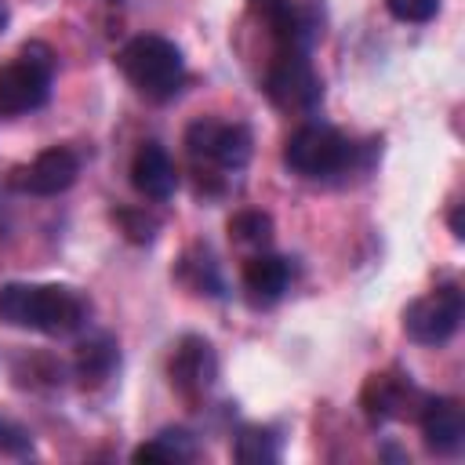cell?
I'll use <instances>...</instances> for the list:
<instances>
[{"instance_id":"9a60e30c","label":"cell","mask_w":465,"mask_h":465,"mask_svg":"<svg viewBox=\"0 0 465 465\" xmlns=\"http://www.w3.org/2000/svg\"><path fill=\"white\" fill-rule=\"evenodd\" d=\"M174 280L196 298H225V280L207 243H193L182 251V258L174 262Z\"/></svg>"},{"instance_id":"5bb4252c","label":"cell","mask_w":465,"mask_h":465,"mask_svg":"<svg viewBox=\"0 0 465 465\" xmlns=\"http://www.w3.org/2000/svg\"><path fill=\"white\" fill-rule=\"evenodd\" d=\"M291 276H294V265L291 258L283 254H272V251H254L247 262H243V291L254 305H272L283 298V291L291 287Z\"/></svg>"},{"instance_id":"2e32d148","label":"cell","mask_w":465,"mask_h":465,"mask_svg":"<svg viewBox=\"0 0 465 465\" xmlns=\"http://www.w3.org/2000/svg\"><path fill=\"white\" fill-rule=\"evenodd\" d=\"M116 367H120V345L113 334H91L76 345L73 371L84 389H102L116 374Z\"/></svg>"},{"instance_id":"3957f363","label":"cell","mask_w":465,"mask_h":465,"mask_svg":"<svg viewBox=\"0 0 465 465\" xmlns=\"http://www.w3.org/2000/svg\"><path fill=\"white\" fill-rule=\"evenodd\" d=\"M116 69L145 102H171L185 87L182 47L160 33H138L116 51Z\"/></svg>"},{"instance_id":"ffe728a7","label":"cell","mask_w":465,"mask_h":465,"mask_svg":"<svg viewBox=\"0 0 465 465\" xmlns=\"http://www.w3.org/2000/svg\"><path fill=\"white\" fill-rule=\"evenodd\" d=\"M232 458L240 465H272L280 461V436L262 425H243L232 440Z\"/></svg>"},{"instance_id":"484cf974","label":"cell","mask_w":465,"mask_h":465,"mask_svg":"<svg viewBox=\"0 0 465 465\" xmlns=\"http://www.w3.org/2000/svg\"><path fill=\"white\" fill-rule=\"evenodd\" d=\"M113 4H116V0H113Z\"/></svg>"},{"instance_id":"7a4b0ae2","label":"cell","mask_w":465,"mask_h":465,"mask_svg":"<svg viewBox=\"0 0 465 465\" xmlns=\"http://www.w3.org/2000/svg\"><path fill=\"white\" fill-rule=\"evenodd\" d=\"M374 160V142L360 145L349 134H341L331 124L309 120L291 138L283 142V163L291 174L309 178V182H331V178H349L352 171H367Z\"/></svg>"},{"instance_id":"cb8c5ba5","label":"cell","mask_w":465,"mask_h":465,"mask_svg":"<svg viewBox=\"0 0 465 465\" xmlns=\"http://www.w3.org/2000/svg\"><path fill=\"white\" fill-rule=\"evenodd\" d=\"M447 222H450V236L461 243V240H465V225H461V203H454V207H450Z\"/></svg>"},{"instance_id":"52a82bcc","label":"cell","mask_w":465,"mask_h":465,"mask_svg":"<svg viewBox=\"0 0 465 465\" xmlns=\"http://www.w3.org/2000/svg\"><path fill=\"white\" fill-rule=\"evenodd\" d=\"M461 316H465V294H461V287L458 283H440V287H432L429 294L414 298L403 309V334L414 345L436 349V345H447L458 334Z\"/></svg>"},{"instance_id":"e0dca14e","label":"cell","mask_w":465,"mask_h":465,"mask_svg":"<svg viewBox=\"0 0 465 465\" xmlns=\"http://www.w3.org/2000/svg\"><path fill=\"white\" fill-rule=\"evenodd\" d=\"M196 458V436L189 429H160L145 443L131 450V461H193Z\"/></svg>"},{"instance_id":"603a6c76","label":"cell","mask_w":465,"mask_h":465,"mask_svg":"<svg viewBox=\"0 0 465 465\" xmlns=\"http://www.w3.org/2000/svg\"><path fill=\"white\" fill-rule=\"evenodd\" d=\"M0 454H15V458H29L33 454V440L25 429L11 425L0 418Z\"/></svg>"},{"instance_id":"d4e9b609","label":"cell","mask_w":465,"mask_h":465,"mask_svg":"<svg viewBox=\"0 0 465 465\" xmlns=\"http://www.w3.org/2000/svg\"><path fill=\"white\" fill-rule=\"evenodd\" d=\"M7 22H11V7H7V0H0V33L7 29Z\"/></svg>"},{"instance_id":"4fadbf2b","label":"cell","mask_w":465,"mask_h":465,"mask_svg":"<svg viewBox=\"0 0 465 465\" xmlns=\"http://www.w3.org/2000/svg\"><path fill=\"white\" fill-rule=\"evenodd\" d=\"M131 185L138 196L163 203L174 196L178 189V167L171 160V153L160 142H142L131 156Z\"/></svg>"},{"instance_id":"ac0fdd59","label":"cell","mask_w":465,"mask_h":465,"mask_svg":"<svg viewBox=\"0 0 465 465\" xmlns=\"http://www.w3.org/2000/svg\"><path fill=\"white\" fill-rule=\"evenodd\" d=\"M225 229H229V240L240 243V247H247V251H265L272 243V232H276L272 214L269 211H258V207L236 211Z\"/></svg>"},{"instance_id":"ba28073f","label":"cell","mask_w":465,"mask_h":465,"mask_svg":"<svg viewBox=\"0 0 465 465\" xmlns=\"http://www.w3.org/2000/svg\"><path fill=\"white\" fill-rule=\"evenodd\" d=\"M247 7L276 47L312 51V44L323 40V7L316 0H247Z\"/></svg>"},{"instance_id":"5b68a950","label":"cell","mask_w":465,"mask_h":465,"mask_svg":"<svg viewBox=\"0 0 465 465\" xmlns=\"http://www.w3.org/2000/svg\"><path fill=\"white\" fill-rule=\"evenodd\" d=\"M185 153L193 156L196 171H243L251 153H254V138L247 124L236 120H214V116H200L185 127Z\"/></svg>"},{"instance_id":"8fae6325","label":"cell","mask_w":465,"mask_h":465,"mask_svg":"<svg viewBox=\"0 0 465 465\" xmlns=\"http://www.w3.org/2000/svg\"><path fill=\"white\" fill-rule=\"evenodd\" d=\"M76 178H80V153L69 145H51V149L36 153L29 163L15 167L7 182L29 196H58Z\"/></svg>"},{"instance_id":"9c48e42d","label":"cell","mask_w":465,"mask_h":465,"mask_svg":"<svg viewBox=\"0 0 465 465\" xmlns=\"http://www.w3.org/2000/svg\"><path fill=\"white\" fill-rule=\"evenodd\" d=\"M167 381L185 403H203L218 381V352L203 334H182L167 356Z\"/></svg>"},{"instance_id":"7c38bea8","label":"cell","mask_w":465,"mask_h":465,"mask_svg":"<svg viewBox=\"0 0 465 465\" xmlns=\"http://www.w3.org/2000/svg\"><path fill=\"white\" fill-rule=\"evenodd\" d=\"M418 425L425 447L440 458H454L465 447V411L454 396H425L418 411Z\"/></svg>"},{"instance_id":"6da1fadb","label":"cell","mask_w":465,"mask_h":465,"mask_svg":"<svg viewBox=\"0 0 465 465\" xmlns=\"http://www.w3.org/2000/svg\"><path fill=\"white\" fill-rule=\"evenodd\" d=\"M91 298L69 283H22L0 287V323L18 331H36L47 338H65L87 327Z\"/></svg>"},{"instance_id":"7402d4cb","label":"cell","mask_w":465,"mask_h":465,"mask_svg":"<svg viewBox=\"0 0 465 465\" xmlns=\"http://www.w3.org/2000/svg\"><path fill=\"white\" fill-rule=\"evenodd\" d=\"M385 11L396 18V22H407V25H425L440 15V0H385Z\"/></svg>"},{"instance_id":"8992f818","label":"cell","mask_w":465,"mask_h":465,"mask_svg":"<svg viewBox=\"0 0 465 465\" xmlns=\"http://www.w3.org/2000/svg\"><path fill=\"white\" fill-rule=\"evenodd\" d=\"M262 91L276 109L302 116L316 113L323 102V80L316 76L309 51H291V47H276V54L265 65Z\"/></svg>"},{"instance_id":"44dd1931","label":"cell","mask_w":465,"mask_h":465,"mask_svg":"<svg viewBox=\"0 0 465 465\" xmlns=\"http://www.w3.org/2000/svg\"><path fill=\"white\" fill-rule=\"evenodd\" d=\"M113 222H116V229L124 232V240H131V243H153L156 240V232H160V218L153 214V211H145V207H116L113 211Z\"/></svg>"},{"instance_id":"277c9868","label":"cell","mask_w":465,"mask_h":465,"mask_svg":"<svg viewBox=\"0 0 465 465\" xmlns=\"http://www.w3.org/2000/svg\"><path fill=\"white\" fill-rule=\"evenodd\" d=\"M54 51L40 40L22 44V51L0 65V113L4 116H22L33 113L40 105H47L51 98V84H54Z\"/></svg>"},{"instance_id":"d6986e66","label":"cell","mask_w":465,"mask_h":465,"mask_svg":"<svg viewBox=\"0 0 465 465\" xmlns=\"http://www.w3.org/2000/svg\"><path fill=\"white\" fill-rule=\"evenodd\" d=\"M11 374L25 389H58L65 381V363L58 356H47V352H25L15 360Z\"/></svg>"},{"instance_id":"30bf717a","label":"cell","mask_w":465,"mask_h":465,"mask_svg":"<svg viewBox=\"0 0 465 465\" xmlns=\"http://www.w3.org/2000/svg\"><path fill=\"white\" fill-rule=\"evenodd\" d=\"M425 392L400 371H374L360 385V411L371 425H389L403 418H418Z\"/></svg>"}]
</instances>
